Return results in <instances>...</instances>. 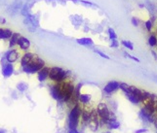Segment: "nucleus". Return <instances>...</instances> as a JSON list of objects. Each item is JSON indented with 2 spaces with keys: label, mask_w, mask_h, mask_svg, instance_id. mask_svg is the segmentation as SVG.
<instances>
[{
  "label": "nucleus",
  "mask_w": 157,
  "mask_h": 133,
  "mask_svg": "<svg viewBox=\"0 0 157 133\" xmlns=\"http://www.w3.org/2000/svg\"><path fill=\"white\" fill-rule=\"evenodd\" d=\"M119 46H120V43H119L118 40H111V42H110L111 48H113V49H117Z\"/></svg>",
  "instance_id": "24"
},
{
  "label": "nucleus",
  "mask_w": 157,
  "mask_h": 133,
  "mask_svg": "<svg viewBox=\"0 0 157 133\" xmlns=\"http://www.w3.org/2000/svg\"><path fill=\"white\" fill-rule=\"evenodd\" d=\"M49 73H50V68L49 67H43L41 70L37 73V78H38L39 82H45L46 80L49 79Z\"/></svg>",
  "instance_id": "10"
},
{
  "label": "nucleus",
  "mask_w": 157,
  "mask_h": 133,
  "mask_svg": "<svg viewBox=\"0 0 157 133\" xmlns=\"http://www.w3.org/2000/svg\"><path fill=\"white\" fill-rule=\"evenodd\" d=\"M145 132H147V128H140L135 131V133H145Z\"/></svg>",
  "instance_id": "28"
},
{
  "label": "nucleus",
  "mask_w": 157,
  "mask_h": 133,
  "mask_svg": "<svg viewBox=\"0 0 157 133\" xmlns=\"http://www.w3.org/2000/svg\"><path fill=\"white\" fill-rule=\"evenodd\" d=\"M131 22H132V24H133L134 26H136V27H138V26L140 25V20H139V19L136 18V17H133L132 20H131Z\"/></svg>",
  "instance_id": "25"
},
{
  "label": "nucleus",
  "mask_w": 157,
  "mask_h": 133,
  "mask_svg": "<svg viewBox=\"0 0 157 133\" xmlns=\"http://www.w3.org/2000/svg\"><path fill=\"white\" fill-rule=\"evenodd\" d=\"M70 79V71H67L66 69L61 67H51L49 73V80L51 83L59 84L67 80Z\"/></svg>",
  "instance_id": "4"
},
{
  "label": "nucleus",
  "mask_w": 157,
  "mask_h": 133,
  "mask_svg": "<svg viewBox=\"0 0 157 133\" xmlns=\"http://www.w3.org/2000/svg\"><path fill=\"white\" fill-rule=\"evenodd\" d=\"M58 84H59V93H61V97H62V102L67 104L70 100V98L73 96L75 89H76V86L73 84L71 79H68L67 81L59 83Z\"/></svg>",
  "instance_id": "3"
},
{
  "label": "nucleus",
  "mask_w": 157,
  "mask_h": 133,
  "mask_svg": "<svg viewBox=\"0 0 157 133\" xmlns=\"http://www.w3.org/2000/svg\"><path fill=\"white\" fill-rule=\"evenodd\" d=\"M79 104L83 108L95 109L101 102V93L100 88L95 84H78L76 86Z\"/></svg>",
  "instance_id": "1"
},
{
  "label": "nucleus",
  "mask_w": 157,
  "mask_h": 133,
  "mask_svg": "<svg viewBox=\"0 0 157 133\" xmlns=\"http://www.w3.org/2000/svg\"><path fill=\"white\" fill-rule=\"evenodd\" d=\"M156 133H157V131H156Z\"/></svg>",
  "instance_id": "34"
},
{
  "label": "nucleus",
  "mask_w": 157,
  "mask_h": 133,
  "mask_svg": "<svg viewBox=\"0 0 157 133\" xmlns=\"http://www.w3.org/2000/svg\"><path fill=\"white\" fill-rule=\"evenodd\" d=\"M49 88H50V93L52 95V97L54 99H56L57 101H61L62 102V97H61V93H59V84L56 83H51Z\"/></svg>",
  "instance_id": "9"
},
{
  "label": "nucleus",
  "mask_w": 157,
  "mask_h": 133,
  "mask_svg": "<svg viewBox=\"0 0 157 133\" xmlns=\"http://www.w3.org/2000/svg\"><path fill=\"white\" fill-rule=\"evenodd\" d=\"M76 43L83 47H93L94 41L90 37H81V38L76 39Z\"/></svg>",
  "instance_id": "11"
},
{
  "label": "nucleus",
  "mask_w": 157,
  "mask_h": 133,
  "mask_svg": "<svg viewBox=\"0 0 157 133\" xmlns=\"http://www.w3.org/2000/svg\"><path fill=\"white\" fill-rule=\"evenodd\" d=\"M18 88L20 90H21V92H24L25 88H28V86H26V84H20L19 86H18Z\"/></svg>",
  "instance_id": "27"
},
{
  "label": "nucleus",
  "mask_w": 157,
  "mask_h": 133,
  "mask_svg": "<svg viewBox=\"0 0 157 133\" xmlns=\"http://www.w3.org/2000/svg\"><path fill=\"white\" fill-rule=\"evenodd\" d=\"M13 72H14V67L12 66L11 63H8V64H6V65L4 66V68H3V75L5 77H10L13 74Z\"/></svg>",
  "instance_id": "15"
},
{
  "label": "nucleus",
  "mask_w": 157,
  "mask_h": 133,
  "mask_svg": "<svg viewBox=\"0 0 157 133\" xmlns=\"http://www.w3.org/2000/svg\"><path fill=\"white\" fill-rule=\"evenodd\" d=\"M118 89H120V83L117 81H110L105 86L102 92L107 96H110L114 92H116Z\"/></svg>",
  "instance_id": "6"
},
{
  "label": "nucleus",
  "mask_w": 157,
  "mask_h": 133,
  "mask_svg": "<svg viewBox=\"0 0 157 133\" xmlns=\"http://www.w3.org/2000/svg\"><path fill=\"white\" fill-rule=\"evenodd\" d=\"M35 54H33V52H25V54L23 56V57H21V66L23 67L25 65H26L32 59V58L34 57Z\"/></svg>",
  "instance_id": "13"
},
{
  "label": "nucleus",
  "mask_w": 157,
  "mask_h": 133,
  "mask_svg": "<svg viewBox=\"0 0 157 133\" xmlns=\"http://www.w3.org/2000/svg\"><path fill=\"white\" fill-rule=\"evenodd\" d=\"M107 35H108V38L111 40H117V34L115 33V31L113 28L109 27L107 29Z\"/></svg>",
  "instance_id": "21"
},
{
  "label": "nucleus",
  "mask_w": 157,
  "mask_h": 133,
  "mask_svg": "<svg viewBox=\"0 0 157 133\" xmlns=\"http://www.w3.org/2000/svg\"><path fill=\"white\" fill-rule=\"evenodd\" d=\"M89 128L93 131V132H96L100 128V117L98 115V112H97L96 108L92 110V116H91V120L89 122Z\"/></svg>",
  "instance_id": "7"
},
{
  "label": "nucleus",
  "mask_w": 157,
  "mask_h": 133,
  "mask_svg": "<svg viewBox=\"0 0 157 133\" xmlns=\"http://www.w3.org/2000/svg\"><path fill=\"white\" fill-rule=\"evenodd\" d=\"M106 127H107V128L109 129V130L118 129L119 127H120V122H119V121L117 120V119H115V120H109V122L107 124Z\"/></svg>",
  "instance_id": "17"
},
{
  "label": "nucleus",
  "mask_w": 157,
  "mask_h": 133,
  "mask_svg": "<svg viewBox=\"0 0 157 133\" xmlns=\"http://www.w3.org/2000/svg\"><path fill=\"white\" fill-rule=\"evenodd\" d=\"M147 43H148L149 47H151V48H155V47H157V34H155V33H151V34L148 36Z\"/></svg>",
  "instance_id": "16"
},
{
  "label": "nucleus",
  "mask_w": 157,
  "mask_h": 133,
  "mask_svg": "<svg viewBox=\"0 0 157 133\" xmlns=\"http://www.w3.org/2000/svg\"><path fill=\"white\" fill-rule=\"evenodd\" d=\"M67 133H81L78 129H68Z\"/></svg>",
  "instance_id": "30"
},
{
  "label": "nucleus",
  "mask_w": 157,
  "mask_h": 133,
  "mask_svg": "<svg viewBox=\"0 0 157 133\" xmlns=\"http://www.w3.org/2000/svg\"><path fill=\"white\" fill-rule=\"evenodd\" d=\"M7 60L9 62H15L17 61V59L19 58V52L17 50H12L8 52L7 55Z\"/></svg>",
  "instance_id": "14"
},
{
  "label": "nucleus",
  "mask_w": 157,
  "mask_h": 133,
  "mask_svg": "<svg viewBox=\"0 0 157 133\" xmlns=\"http://www.w3.org/2000/svg\"><path fill=\"white\" fill-rule=\"evenodd\" d=\"M92 110L89 108H83L82 115H81V124L86 126L89 124V122L91 120V116H92Z\"/></svg>",
  "instance_id": "8"
},
{
  "label": "nucleus",
  "mask_w": 157,
  "mask_h": 133,
  "mask_svg": "<svg viewBox=\"0 0 157 133\" xmlns=\"http://www.w3.org/2000/svg\"><path fill=\"white\" fill-rule=\"evenodd\" d=\"M19 48L21 50V51H26L29 49L30 47V42L29 39H26L25 37L24 36H21L19 38V41H18V44Z\"/></svg>",
  "instance_id": "12"
},
{
  "label": "nucleus",
  "mask_w": 157,
  "mask_h": 133,
  "mask_svg": "<svg viewBox=\"0 0 157 133\" xmlns=\"http://www.w3.org/2000/svg\"><path fill=\"white\" fill-rule=\"evenodd\" d=\"M102 133H111L110 131H105V132H102Z\"/></svg>",
  "instance_id": "33"
},
{
  "label": "nucleus",
  "mask_w": 157,
  "mask_h": 133,
  "mask_svg": "<svg viewBox=\"0 0 157 133\" xmlns=\"http://www.w3.org/2000/svg\"><path fill=\"white\" fill-rule=\"evenodd\" d=\"M45 61L41 59V58L35 55L34 57L26 65L21 67L23 71L25 73H29V74H34V73H38L43 67H45Z\"/></svg>",
  "instance_id": "5"
},
{
  "label": "nucleus",
  "mask_w": 157,
  "mask_h": 133,
  "mask_svg": "<svg viewBox=\"0 0 157 133\" xmlns=\"http://www.w3.org/2000/svg\"><path fill=\"white\" fill-rule=\"evenodd\" d=\"M20 37H21V35L19 33H13L12 37H11V40H10V46L14 47L15 45H17Z\"/></svg>",
  "instance_id": "19"
},
{
  "label": "nucleus",
  "mask_w": 157,
  "mask_h": 133,
  "mask_svg": "<svg viewBox=\"0 0 157 133\" xmlns=\"http://www.w3.org/2000/svg\"><path fill=\"white\" fill-rule=\"evenodd\" d=\"M94 52H96L97 55H99L101 57H102V58H105V59H110V57L108 56L106 54H105L104 52H101V51H100L99 49H94Z\"/></svg>",
  "instance_id": "23"
},
{
  "label": "nucleus",
  "mask_w": 157,
  "mask_h": 133,
  "mask_svg": "<svg viewBox=\"0 0 157 133\" xmlns=\"http://www.w3.org/2000/svg\"><path fill=\"white\" fill-rule=\"evenodd\" d=\"M144 26H145V28H147V30L148 31V32H151V31L153 30V23L151 22V20H147V22L144 23Z\"/></svg>",
  "instance_id": "22"
},
{
  "label": "nucleus",
  "mask_w": 157,
  "mask_h": 133,
  "mask_svg": "<svg viewBox=\"0 0 157 133\" xmlns=\"http://www.w3.org/2000/svg\"><path fill=\"white\" fill-rule=\"evenodd\" d=\"M127 57H129V58H131V59H133V60H135L136 62H140V59L139 58H137V57H135V56H130V55H125Z\"/></svg>",
  "instance_id": "29"
},
{
  "label": "nucleus",
  "mask_w": 157,
  "mask_h": 133,
  "mask_svg": "<svg viewBox=\"0 0 157 133\" xmlns=\"http://www.w3.org/2000/svg\"><path fill=\"white\" fill-rule=\"evenodd\" d=\"M121 45L125 48V49L129 50V51H133L134 50V45L131 41H127V40H123L121 42Z\"/></svg>",
  "instance_id": "20"
},
{
  "label": "nucleus",
  "mask_w": 157,
  "mask_h": 133,
  "mask_svg": "<svg viewBox=\"0 0 157 133\" xmlns=\"http://www.w3.org/2000/svg\"><path fill=\"white\" fill-rule=\"evenodd\" d=\"M0 133H5V131L4 130H0Z\"/></svg>",
  "instance_id": "32"
},
{
  "label": "nucleus",
  "mask_w": 157,
  "mask_h": 133,
  "mask_svg": "<svg viewBox=\"0 0 157 133\" xmlns=\"http://www.w3.org/2000/svg\"><path fill=\"white\" fill-rule=\"evenodd\" d=\"M13 35V32L10 29H1L0 28V39H9Z\"/></svg>",
  "instance_id": "18"
},
{
  "label": "nucleus",
  "mask_w": 157,
  "mask_h": 133,
  "mask_svg": "<svg viewBox=\"0 0 157 133\" xmlns=\"http://www.w3.org/2000/svg\"><path fill=\"white\" fill-rule=\"evenodd\" d=\"M151 54H152V56H154V58H155V59H157V55H156L155 51H151Z\"/></svg>",
  "instance_id": "31"
},
{
  "label": "nucleus",
  "mask_w": 157,
  "mask_h": 133,
  "mask_svg": "<svg viewBox=\"0 0 157 133\" xmlns=\"http://www.w3.org/2000/svg\"><path fill=\"white\" fill-rule=\"evenodd\" d=\"M80 3L85 4V5H88V6H96L94 3H92L90 1H86V0H80Z\"/></svg>",
  "instance_id": "26"
},
{
  "label": "nucleus",
  "mask_w": 157,
  "mask_h": 133,
  "mask_svg": "<svg viewBox=\"0 0 157 133\" xmlns=\"http://www.w3.org/2000/svg\"><path fill=\"white\" fill-rule=\"evenodd\" d=\"M83 107L79 103L70 109L67 118L68 129H77L81 124V115H82Z\"/></svg>",
  "instance_id": "2"
}]
</instances>
